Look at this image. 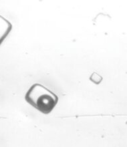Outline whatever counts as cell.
<instances>
[{
    "mask_svg": "<svg viewBox=\"0 0 127 147\" xmlns=\"http://www.w3.org/2000/svg\"><path fill=\"white\" fill-rule=\"evenodd\" d=\"M25 99L33 107L45 114L50 113L58 102V96L40 84H34L30 87Z\"/></svg>",
    "mask_w": 127,
    "mask_h": 147,
    "instance_id": "1",
    "label": "cell"
},
{
    "mask_svg": "<svg viewBox=\"0 0 127 147\" xmlns=\"http://www.w3.org/2000/svg\"><path fill=\"white\" fill-rule=\"evenodd\" d=\"M12 30V24L0 15V46Z\"/></svg>",
    "mask_w": 127,
    "mask_h": 147,
    "instance_id": "2",
    "label": "cell"
}]
</instances>
